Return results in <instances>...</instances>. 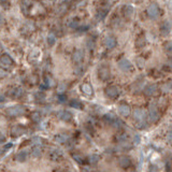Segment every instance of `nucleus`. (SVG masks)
I'll list each match as a JSON object with an SVG mask.
<instances>
[{
	"instance_id": "obj_4",
	"label": "nucleus",
	"mask_w": 172,
	"mask_h": 172,
	"mask_svg": "<svg viewBox=\"0 0 172 172\" xmlns=\"http://www.w3.org/2000/svg\"><path fill=\"white\" fill-rule=\"evenodd\" d=\"M149 117L152 122H156V120L159 118L158 108H157L155 102H152V103L149 106Z\"/></svg>"
},
{
	"instance_id": "obj_36",
	"label": "nucleus",
	"mask_w": 172,
	"mask_h": 172,
	"mask_svg": "<svg viewBox=\"0 0 172 172\" xmlns=\"http://www.w3.org/2000/svg\"><path fill=\"white\" fill-rule=\"evenodd\" d=\"M58 101L60 102V103H63V102H65L67 100V97H66V95H65V94H58Z\"/></svg>"
},
{
	"instance_id": "obj_34",
	"label": "nucleus",
	"mask_w": 172,
	"mask_h": 172,
	"mask_svg": "<svg viewBox=\"0 0 172 172\" xmlns=\"http://www.w3.org/2000/svg\"><path fill=\"white\" fill-rule=\"evenodd\" d=\"M12 143H7L5 145H3V147H2V151H1V154H2V156H5V152H8L10 149L12 147Z\"/></svg>"
},
{
	"instance_id": "obj_48",
	"label": "nucleus",
	"mask_w": 172,
	"mask_h": 172,
	"mask_svg": "<svg viewBox=\"0 0 172 172\" xmlns=\"http://www.w3.org/2000/svg\"><path fill=\"white\" fill-rule=\"evenodd\" d=\"M3 101H5V96L1 95V102H3Z\"/></svg>"
},
{
	"instance_id": "obj_38",
	"label": "nucleus",
	"mask_w": 172,
	"mask_h": 172,
	"mask_svg": "<svg viewBox=\"0 0 172 172\" xmlns=\"http://www.w3.org/2000/svg\"><path fill=\"white\" fill-rule=\"evenodd\" d=\"M31 5V3L28 2V1H23V2L20 3V7H22V9H23L24 12H26V11H27V7H28V5Z\"/></svg>"
},
{
	"instance_id": "obj_32",
	"label": "nucleus",
	"mask_w": 172,
	"mask_h": 172,
	"mask_svg": "<svg viewBox=\"0 0 172 172\" xmlns=\"http://www.w3.org/2000/svg\"><path fill=\"white\" fill-rule=\"evenodd\" d=\"M72 157H73V159H74V160L77 161V163H80V165H84V159H83V157H81V155L73 154Z\"/></svg>"
},
{
	"instance_id": "obj_5",
	"label": "nucleus",
	"mask_w": 172,
	"mask_h": 172,
	"mask_svg": "<svg viewBox=\"0 0 172 172\" xmlns=\"http://www.w3.org/2000/svg\"><path fill=\"white\" fill-rule=\"evenodd\" d=\"M147 14L151 18H157L159 15V7L156 2H152L147 8Z\"/></svg>"
},
{
	"instance_id": "obj_23",
	"label": "nucleus",
	"mask_w": 172,
	"mask_h": 172,
	"mask_svg": "<svg viewBox=\"0 0 172 172\" xmlns=\"http://www.w3.org/2000/svg\"><path fill=\"white\" fill-rule=\"evenodd\" d=\"M55 140H56V142H58V143H66L67 141L69 140V137L67 136L66 134H59L55 137Z\"/></svg>"
},
{
	"instance_id": "obj_44",
	"label": "nucleus",
	"mask_w": 172,
	"mask_h": 172,
	"mask_svg": "<svg viewBox=\"0 0 172 172\" xmlns=\"http://www.w3.org/2000/svg\"><path fill=\"white\" fill-rule=\"evenodd\" d=\"M65 89H66V86H65V84H60V85H59V87H58V91H59V93L61 94V91H63Z\"/></svg>"
},
{
	"instance_id": "obj_19",
	"label": "nucleus",
	"mask_w": 172,
	"mask_h": 172,
	"mask_svg": "<svg viewBox=\"0 0 172 172\" xmlns=\"http://www.w3.org/2000/svg\"><path fill=\"white\" fill-rule=\"evenodd\" d=\"M81 91H82V93L85 94V95H87V96H91V95H93V88H91V84H88V83L82 84Z\"/></svg>"
},
{
	"instance_id": "obj_49",
	"label": "nucleus",
	"mask_w": 172,
	"mask_h": 172,
	"mask_svg": "<svg viewBox=\"0 0 172 172\" xmlns=\"http://www.w3.org/2000/svg\"><path fill=\"white\" fill-rule=\"evenodd\" d=\"M56 172H60V171H56Z\"/></svg>"
},
{
	"instance_id": "obj_29",
	"label": "nucleus",
	"mask_w": 172,
	"mask_h": 172,
	"mask_svg": "<svg viewBox=\"0 0 172 172\" xmlns=\"http://www.w3.org/2000/svg\"><path fill=\"white\" fill-rule=\"evenodd\" d=\"M41 154H42V152H41V149H40V147L36 146V147H34V149H32V151H31V155H32V156H34V157L38 158V157H40V156H41Z\"/></svg>"
},
{
	"instance_id": "obj_27",
	"label": "nucleus",
	"mask_w": 172,
	"mask_h": 172,
	"mask_svg": "<svg viewBox=\"0 0 172 172\" xmlns=\"http://www.w3.org/2000/svg\"><path fill=\"white\" fill-rule=\"evenodd\" d=\"M127 138H128V136H127L125 132H120V134H118L117 136H116V141L120 143H123L127 140Z\"/></svg>"
},
{
	"instance_id": "obj_10",
	"label": "nucleus",
	"mask_w": 172,
	"mask_h": 172,
	"mask_svg": "<svg viewBox=\"0 0 172 172\" xmlns=\"http://www.w3.org/2000/svg\"><path fill=\"white\" fill-rule=\"evenodd\" d=\"M9 95L11 97L14 98H20L24 95V91L22 87H17V86H14V87H11L9 89Z\"/></svg>"
},
{
	"instance_id": "obj_46",
	"label": "nucleus",
	"mask_w": 172,
	"mask_h": 172,
	"mask_svg": "<svg viewBox=\"0 0 172 172\" xmlns=\"http://www.w3.org/2000/svg\"><path fill=\"white\" fill-rule=\"evenodd\" d=\"M82 71H83V68H82V66H80V67H77V70H75V73H77V74H81Z\"/></svg>"
},
{
	"instance_id": "obj_40",
	"label": "nucleus",
	"mask_w": 172,
	"mask_h": 172,
	"mask_svg": "<svg viewBox=\"0 0 172 172\" xmlns=\"http://www.w3.org/2000/svg\"><path fill=\"white\" fill-rule=\"evenodd\" d=\"M140 142H141V137H140V134H134V144H139Z\"/></svg>"
},
{
	"instance_id": "obj_31",
	"label": "nucleus",
	"mask_w": 172,
	"mask_h": 172,
	"mask_svg": "<svg viewBox=\"0 0 172 172\" xmlns=\"http://www.w3.org/2000/svg\"><path fill=\"white\" fill-rule=\"evenodd\" d=\"M31 142L34 143V145H36V146H40V145H42L43 140L40 137H34V138L31 139Z\"/></svg>"
},
{
	"instance_id": "obj_26",
	"label": "nucleus",
	"mask_w": 172,
	"mask_h": 172,
	"mask_svg": "<svg viewBox=\"0 0 172 172\" xmlns=\"http://www.w3.org/2000/svg\"><path fill=\"white\" fill-rule=\"evenodd\" d=\"M70 106H72V108H74V109L81 110L82 109V102L80 101V100L72 99V100H70Z\"/></svg>"
},
{
	"instance_id": "obj_17",
	"label": "nucleus",
	"mask_w": 172,
	"mask_h": 172,
	"mask_svg": "<svg viewBox=\"0 0 172 172\" xmlns=\"http://www.w3.org/2000/svg\"><path fill=\"white\" fill-rule=\"evenodd\" d=\"M118 163H120V166L122 168H129L130 166H131V160L128 158L127 156H122L120 159H118Z\"/></svg>"
},
{
	"instance_id": "obj_1",
	"label": "nucleus",
	"mask_w": 172,
	"mask_h": 172,
	"mask_svg": "<svg viewBox=\"0 0 172 172\" xmlns=\"http://www.w3.org/2000/svg\"><path fill=\"white\" fill-rule=\"evenodd\" d=\"M134 117L136 120L137 128L143 129L144 127H146V115H145V112L143 109H136L134 111Z\"/></svg>"
},
{
	"instance_id": "obj_14",
	"label": "nucleus",
	"mask_w": 172,
	"mask_h": 172,
	"mask_svg": "<svg viewBox=\"0 0 172 172\" xmlns=\"http://www.w3.org/2000/svg\"><path fill=\"white\" fill-rule=\"evenodd\" d=\"M13 65V59L8 54H3L1 56V66L2 67H10Z\"/></svg>"
},
{
	"instance_id": "obj_21",
	"label": "nucleus",
	"mask_w": 172,
	"mask_h": 172,
	"mask_svg": "<svg viewBox=\"0 0 172 172\" xmlns=\"http://www.w3.org/2000/svg\"><path fill=\"white\" fill-rule=\"evenodd\" d=\"M27 157H28L27 151H20V152H18L17 154H16L15 159L17 161H20V163H23V161H25L26 159H27Z\"/></svg>"
},
{
	"instance_id": "obj_41",
	"label": "nucleus",
	"mask_w": 172,
	"mask_h": 172,
	"mask_svg": "<svg viewBox=\"0 0 172 172\" xmlns=\"http://www.w3.org/2000/svg\"><path fill=\"white\" fill-rule=\"evenodd\" d=\"M167 141H168V143H169V144L172 145V131L168 132V134H167Z\"/></svg>"
},
{
	"instance_id": "obj_28",
	"label": "nucleus",
	"mask_w": 172,
	"mask_h": 172,
	"mask_svg": "<svg viewBox=\"0 0 172 172\" xmlns=\"http://www.w3.org/2000/svg\"><path fill=\"white\" fill-rule=\"evenodd\" d=\"M99 159H100V157H99V155H97V154H91V155H89V157H88V161L91 163H97L98 161H99Z\"/></svg>"
},
{
	"instance_id": "obj_43",
	"label": "nucleus",
	"mask_w": 172,
	"mask_h": 172,
	"mask_svg": "<svg viewBox=\"0 0 172 172\" xmlns=\"http://www.w3.org/2000/svg\"><path fill=\"white\" fill-rule=\"evenodd\" d=\"M87 46H88V48H91V50H93L94 46H95V43H94L91 40H88V41H87Z\"/></svg>"
},
{
	"instance_id": "obj_16",
	"label": "nucleus",
	"mask_w": 172,
	"mask_h": 172,
	"mask_svg": "<svg viewBox=\"0 0 172 172\" xmlns=\"http://www.w3.org/2000/svg\"><path fill=\"white\" fill-rule=\"evenodd\" d=\"M118 112H120V115H123V116L126 117V116L130 115V108H129L128 104L123 103V104H120V108H118Z\"/></svg>"
},
{
	"instance_id": "obj_18",
	"label": "nucleus",
	"mask_w": 172,
	"mask_h": 172,
	"mask_svg": "<svg viewBox=\"0 0 172 172\" xmlns=\"http://www.w3.org/2000/svg\"><path fill=\"white\" fill-rule=\"evenodd\" d=\"M157 91V85H155V84H151V85L146 86L144 88V94L147 96H153L155 95Z\"/></svg>"
},
{
	"instance_id": "obj_15",
	"label": "nucleus",
	"mask_w": 172,
	"mask_h": 172,
	"mask_svg": "<svg viewBox=\"0 0 172 172\" xmlns=\"http://www.w3.org/2000/svg\"><path fill=\"white\" fill-rule=\"evenodd\" d=\"M98 74H99V77L101 80H106L109 79L110 77V72H109V69L108 67L103 66V67H100L99 71H98Z\"/></svg>"
},
{
	"instance_id": "obj_7",
	"label": "nucleus",
	"mask_w": 172,
	"mask_h": 172,
	"mask_svg": "<svg viewBox=\"0 0 172 172\" xmlns=\"http://www.w3.org/2000/svg\"><path fill=\"white\" fill-rule=\"evenodd\" d=\"M118 66L123 71H132L134 70V66L132 63L128 60L127 58H122L118 61Z\"/></svg>"
},
{
	"instance_id": "obj_33",
	"label": "nucleus",
	"mask_w": 172,
	"mask_h": 172,
	"mask_svg": "<svg viewBox=\"0 0 172 172\" xmlns=\"http://www.w3.org/2000/svg\"><path fill=\"white\" fill-rule=\"evenodd\" d=\"M55 42H56V37L53 34H50L48 36V43L50 45H53V44H55Z\"/></svg>"
},
{
	"instance_id": "obj_3",
	"label": "nucleus",
	"mask_w": 172,
	"mask_h": 172,
	"mask_svg": "<svg viewBox=\"0 0 172 172\" xmlns=\"http://www.w3.org/2000/svg\"><path fill=\"white\" fill-rule=\"evenodd\" d=\"M104 120H106V123H108L109 125H111V126H114L116 127V128H120V127L123 126V123L120 120H118L117 117H116L114 114H111V113H108L104 115Z\"/></svg>"
},
{
	"instance_id": "obj_12",
	"label": "nucleus",
	"mask_w": 172,
	"mask_h": 172,
	"mask_svg": "<svg viewBox=\"0 0 172 172\" xmlns=\"http://www.w3.org/2000/svg\"><path fill=\"white\" fill-rule=\"evenodd\" d=\"M172 29V25L170 23L169 20H165L163 24H161V27H160V32L163 36H168V34L171 32Z\"/></svg>"
},
{
	"instance_id": "obj_20",
	"label": "nucleus",
	"mask_w": 172,
	"mask_h": 172,
	"mask_svg": "<svg viewBox=\"0 0 172 172\" xmlns=\"http://www.w3.org/2000/svg\"><path fill=\"white\" fill-rule=\"evenodd\" d=\"M108 12H109V9H108V8H100V9L97 11V13H96V17H97V20H102L106 16Z\"/></svg>"
},
{
	"instance_id": "obj_39",
	"label": "nucleus",
	"mask_w": 172,
	"mask_h": 172,
	"mask_svg": "<svg viewBox=\"0 0 172 172\" xmlns=\"http://www.w3.org/2000/svg\"><path fill=\"white\" fill-rule=\"evenodd\" d=\"M45 84L48 86V87H50V86L52 87V86L54 85L55 83H54V81H53V80L51 79V77H45Z\"/></svg>"
},
{
	"instance_id": "obj_25",
	"label": "nucleus",
	"mask_w": 172,
	"mask_h": 172,
	"mask_svg": "<svg viewBox=\"0 0 172 172\" xmlns=\"http://www.w3.org/2000/svg\"><path fill=\"white\" fill-rule=\"evenodd\" d=\"M67 25H68L70 28H79V27H80L79 20H77V18H70V20H68Z\"/></svg>"
},
{
	"instance_id": "obj_47",
	"label": "nucleus",
	"mask_w": 172,
	"mask_h": 172,
	"mask_svg": "<svg viewBox=\"0 0 172 172\" xmlns=\"http://www.w3.org/2000/svg\"><path fill=\"white\" fill-rule=\"evenodd\" d=\"M82 172H91V171H89V170L87 169V168H85V169H83V170H82Z\"/></svg>"
},
{
	"instance_id": "obj_30",
	"label": "nucleus",
	"mask_w": 172,
	"mask_h": 172,
	"mask_svg": "<svg viewBox=\"0 0 172 172\" xmlns=\"http://www.w3.org/2000/svg\"><path fill=\"white\" fill-rule=\"evenodd\" d=\"M163 48H165V51L168 54H172V41H167Z\"/></svg>"
},
{
	"instance_id": "obj_37",
	"label": "nucleus",
	"mask_w": 172,
	"mask_h": 172,
	"mask_svg": "<svg viewBox=\"0 0 172 172\" xmlns=\"http://www.w3.org/2000/svg\"><path fill=\"white\" fill-rule=\"evenodd\" d=\"M34 98H36L37 100H39V101H42V100L45 99V96L43 95V94L37 93V94H34Z\"/></svg>"
},
{
	"instance_id": "obj_2",
	"label": "nucleus",
	"mask_w": 172,
	"mask_h": 172,
	"mask_svg": "<svg viewBox=\"0 0 172 172\" xmlns=\"http://www.w3.org/2000/svg\"><path fill=\"white\" fill-rule=\"evenodd\" d=\"M25 111H26L25 106L17 104V106H13L8 108V109L5 110V113L9 116H20V115H23V114L25 113Z\"/></svg>"
},
{
	"instance_id": "obj_22",
	"label": "nucleus",
	"mask_w": 172,
	"mask_h": 172,
	"mask_svg": "<svg viewBox=\"0 0 172 172\" xmlns=\"http://www.w3.org/2000/svg\"><path fill=\"white\" fill-rule=\"evenodd\" d=\"M50 157L53 160H59V159L63 158V152L59 149H54L50 153Z\"/></svg>"
},
{
	"instance_id": "obj_11",
	"label": "nucleus",
	"mask_w": 172,
	"mask_h": 172,
	"mask_svg": "<svg viewBox=\"0 0 172 172\" xmlns=\"http://www.w3.org/2000/svg\"><path fill=\"white\" fill-rule=\"evenodd\" d=\"M57 117L61 120H65V122H69V120H72V114L69 111H65V110H61V111L57 112Z\"/></svg>"
},
{
	"instance_id": "obj_45",
	"label": "nucleus",
	"mask_w": 172,
	"mask_h": 172,
	"mask_svg": "<svg viewBox=\"0 0 172 172\" xmlns=\"http://www.w3.org/2000/svg\"><path fill=\"white\" fill-rule=\"evenodd\" d=\"M157 171V167L156 166H151V167H149V172H156Z\"/></svg>"
},
{
	"instance_id": "obj_6",
	"label": "nucleus",
	"mask_w": 172,
	"mask_h": 172,
	"mask_svg": "<svg viewBox=\"0 0 172 172\" xmlns=\"http://www.w3.org/2000/svg\"><path fill=\"white\" fill-rule=\"evenodd\" d=\"M104 94L106 95L108 98H111V99H115L118 96L120 91H118V88L114 85H110L108 86L106 89H104Z\"/></svg>"
},
{
	"instance_id": "obj_42",
	"label": "nucleus",
	"mask_w": 172,
	"mask_h": 172,
	"mask_svg": "<svg viewBox=\"0 0 172 172\" xmlns=\"http://www.w3.org/2000/svg\"><path fill=\"white\" fill-rule=\"evenodd\" d=\"M88 28H89V26H87V25H82V26H80L77 29L80 30V31H86V30H88Z\"/></svg>"
},
{
	"instance_id": "obj_13",
	"label": "nucleus",
	"mask_w": 172,
	"mask_h": 172,
	"mask_svg": "<svg viewBox=\"0 0 172 172\" xmlns=\"http://www.w3.org/2000/svg\"><path fill=\"white\" fill-rule=\"evenodd\" d=\"M83 57H84V53L81 50H75L72 54V60L75 63H80L83 60Z\"/></svg>"
},
{
	"instance_id": "obj_9",
	"label": "nucleus",
	"mask_w": 172,
	"mask_h": 172,
	"mask_svg": "<svg viewBox=\"0 0 172 172\" xmlns=\"http://www.w3.org/2000/svg\"><path fill=\"white\" fill-rule=\"evenodd\" d=\"M26 132V128L20 125H17V126H14L13 128L11 129V136L13 138H17V137L23 136L24 134Z\"/></svg>"
},
{
	"instance_id": "obj_8",
	"label": "nucleus",
	"mask_w": 172,
	"mask_h": 172,
	"mask_svg": "<svg viewBox=\"0 0 172 172\" xmlns=\"http://www.w3.org/2000/svg\"><path fill=\"white\" fill-rule=\"evenodd\" d=\"M104 45L108 48H110V50L115 48V46L117 45V41H116L115 37L111 36V34H108V36L104 38Z\"/></svg>"
},
{
	"instance_id": "obj_35",
	"label": "nucleus",
	"mask_w": 172,
	"mask_h": 172,
	"mask_svg": "<svg viewBox=\"0 0 172 172\" xmlns=\"http://www.w3.org/2000/svg\"><path fill=\"white\" fill-rule=\"evenodd\" d=\"M31 118H32V120H34V122H40L41 120V115H40V113L39 112H34L32 113V115H31Z\"/></svg>"
},
{
	"instance_id": "obj_24",
	"label": "nucleus",
	"mask_w": 172,
	"mask_h": 172,
	"mask_svg": "<svg viewBox=\"0 0 172 172\" xmlns=\"http://www.w3.org/2000/svg\"><path fill=\"white\" fill-rule=\"evenodd\" d=\"M132 13H134V7L130 5H126L124 7V15L126 16V17H130V16L132 15Z\"/></svg>"
}]
</instances>
